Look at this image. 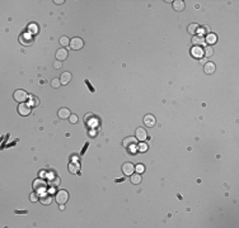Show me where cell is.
<instances>
[{"label":"cell","instance_id":"obj_24","mask_svg":"<svg viewBox=\"0 0 239 228\" xmlns=\"http://www.w3.org/2000/svg\"><path fill=\"white\" fill-rule=\"evenodd\" d=\"M198 24H196V23H193V24H191L189 27H188V32L191 33V34H196L197 33V29H198Z\"/></svg>","mask_w":239,"mask_h":228},{"label":"cell","instance_id":"obj_16","mask_svg":"<svg viewBox=\"0 0 239 228\" xmlns=\"http://www.w3.org/2000/svg\"><path fill=\"white\" fill-rule=\"evenodd\" d=\"M172 5H173V9L176 12H182L185 9V2L183 0H174V2L172 3Z\"/></svg>","mask_w":239,"mask_h":228},{"label":"cell","instance_id":"obj_18","mask_svg":"<svg viewBox=\"0 0 239 228\" xmlns=\"http://www.w3.org/2000/svg\"><path fill=\"white\" fill-rule=\"evenodd\" d=\"M215 69H216V66L214 62H206L205 63V67H204V71L205 74H214L215 72Z\"/></svg>","mask_w":239,"mask_h":228},{"label":"cell","instance_id":"obj_30","mask_svg":"<svg viewBox=\"0 0 239 228\" xmlns=\"http://www.w3.org/2000/svg\"><path fill=\"white\" fill-rule=\"evenodd\" d=\"M137 150H139L140 152H145V151L148 150V145H146V143H140L139 147H137Z\"/></svg>","mask_w":239,"mask_h":228},{"label":"cell","instance_id":"obj_7","mask_svg":"<svg viewBox=\"0 0 239 228\" xmlns=\"http://www.w3.org/2000/svg\"><path fill=\"white\" fill-rule=\"evenodd\" d=\"M47 188L46 183L43 181L42 179H36L34 181H33V189H34V192H43V190Z\"/></svg>","mask_w":239,"mask_h":228},{"label":"cell","instance_id":"obj_6","mask_svg":"<svg viewBox=\"0 0 239 228\" xmlns=\"http://www.w3.org/2000/svg\"><path fill=\"white\" fill-rule=\"evenodd\" d=\"M133 171H135V165L131 164V162H126L122 165V173L123 175L126 176H131L133 174Z\"/></svg>","mask_w":239,"mask_h":228},{"label":"cell","instance_id":"obj_23","mask_svg":"<svg viewBox=\"0 0 239 228\" xmlns=\"http://www.w3.org/2000/svg\"><path fill=\"white\" fill-rule=\"evenodd\" d=\"M30 104L31 107H37L38 104H40V100H38V98H36L34 95H30Z\"/></svg>","mask_w":239,"mask_h":228},{"label":"cell","instance_id":"obj_20","mask_svg":"<svg viewBox=\"0 0 239 228\" xmlns=\"http://www.w3.org/2000/svg\"><path fill=\"white\" fill-rule=\"evenodd\" d=\"M130 181H131L133 185H139V184L141 183V175H140L139 173L132 174V175L130 176Z\"/></svg>","mask_w":239,"mask_h":228},{"label":"cell","instance_id":"obj_35","mask_svg":"<svg viewBox=\"0 0 239 228\" xmlns=\"http://www.w3.org/2000/svg\"><path fill=\"white\" fill-rule=\"evenodd\" d=\"M15 213H17V214H26L27 211H15Z\"/></svg>","mask_w":239,"mask_h":228},{"label":"cell","instance_id":"obj_17","mask_svg":"<svg viewBox=\"0 0 239 228\" xmlns=\"http://www.w3.org/2000/svg\"><path fill=\"white\" fill-rule=\"evenodd\" d=\"M71 80V74L68 72V71H65L61 74V78H60V81H61V85H68Z\"/></svg>","mask_w":239,"mask_h":228},{"label":"cell","instance_id":"obj_31","mask_svg":"<svg viewBox=\"0 0 239 228\" xmlns=\"http://www.w3.org/2000/svg\"><path fill=\"white\" fill-rule=\"evenodd\" d=\"M69 120H70V123L74 124V123L78 122V116H76V114H71V116L69 117Z\"/></svg>","mask_w":239,"mask_h":228},{"label":"cell","instance_id":"obj_3","mask_svg":"<svg viewBox=\"0 0 239 228\" xmlns=\"http://www.w3.org/2000/svg\"><path fill=\"white\" fill-rule=\"evenodd\" d=\"M18 113L21 116L26 117V116H30L31 114V105L30 104H26V103H21L18 105Z\"/></svg>","mask_w":239,"mask_h":228},{"label":"cell","instance_id":"obj_28","mask_svg":"<svg viewBox=\"0 0 239 228\" xmlns=\"http://www.w3.org/2000/svg\"><path fill=\"white\" fill-rule=\"evenodd\" d=\"M135 170L137 171L139 174H142V173L145 171V167H144V165H142V164H139V165H136V166H135Z\"/></svg>","mask_w":239,"mask_h":228},{"label":"cell","instance_id":"obj_34","mask_svg":"<svg viewBox=\"0 0 239 228\" xmlns=\"http://www.w3.org/2000/svg\"><path fill=\"white\" fill-rule=\"evenodd\" d=\"M54 3H55V4H57V5H60V4H64L65 2H64V0H55Z\"/></svg>","mask_w":239,"mask_h":228},{"label":"cell","instance_id":"obj_36","mask_svg":"<svg viewBox=\"0 0 239 228\" xmlns=\"http://www.w3.org/2000/svg\"><path fill=\"white\" fill-rule=\"evenodd\" d=\"M200 62H201V63H206V59H205V57H202V59H200Z\"/></svg>","mask_w":239,"mask_h":228},{"label":"cell","instance_id":"obj_11","mask_svg":"<svg viewBox=\"0 0 239 228\" xmlns=\"http://www.w3.org/2000/svg\"><path fill=\"white\" fill-rule=\"evenodd\" d=\"M144 124L146 127H154L155 126V118L154 116H151V114H146L144 117Z\"/></svg>","mask_w":239,"mask_h":228},{"label":"cell","instance_id":"obj_25","mask_svg":"<svg viewBox=\"0 0 239 228\" xmlns=\"http://www.w3.org/2000/svg\"><path fill=\"white\" fill-rule=\"evenodd\" d=\"M59 42H60V44H61V46H64V47H65V46H69V44H70L69 38H68V37H65V36H62V37L60 38V41H59Z\"/></svg>","mask_w":239,"mask_h":228},{"label":"cell","instance_id":"obj_13","mask_svg":"<svg viewBox=\"0 0 239 228\" xmlns=\"http://www.w3.org/2000/svg\"><path fill=\"white\" fill-rule=\"evenodd\" d=\"M192 44H193V47H201L202 44H205V38L202 36H193Z\"/></svg>","mask_w":239,"mask_h":228},{"label":"cell","instance_id":"obj_32","mask_svg":"<svg viewBox=\"0 0 239 228\" xmlns=\"http://www.w3.org/2000/svg\"><path fill=\"white\" fill-rule=\"evenodd\" d=\"M30 199H31V202H32V203H36V202L38 200V196H37V194H36V193H32Z\"/></svg>","mask_w":239,"mask_h":228},{"label":"cell","instance_id":"obj_15","mask_svg":"<svg viewBox=\"0 0 239 228\" xmlns=\"http://www.w3.org/2000/svg\"><path fill=\"white\" fill-rule=\"evenodd\" d=\"M51 202H52V196L50 194H42L40 196V203L42 205H50Z\"/></svg>","mask_w":239,"mask_h":228},{"label":"cell","instance_id":"obj_5","mask_svg":"<svg viewBox=\"0 0 239 228\" xmlns=\"http://www.w3.org/2000/svg\"><path fill=\"white\" fill-rule=\"evenodd\" d=\"M83 46H84V42L82 38L79 37H75L73 38V40L70 41V47H71V50H75V51H78L80 48H83Z\"/></svg>","mask_w":239,"mask_h":228},{"label":"cell","instance_id":"obj_12","mask_svg":"<svg viewBox=\"0 0 239 228\" xmlns=\"http://www.w3.org/2000/svg\"><path fill=\"white\" fill-rule=\"evenodd\" d=\"M57 114H59V118H61V119H69V117L71 116V113H70V110L68 109V108H60L59 109V112H57Z\"/></svg>","mask_w":239,"mask_h":228},{"label":"cell","instance_id":"obj_10","mask_svg":"<svg viewBox=\"0 0 239 228\" xmlns=\"http://www.w3.org/2000/svg\"><path fill=\"white\" fill-rule=\"evenodd\" d=\"M148 138V133H146V131L144 129V128H137L136 129V139L137 141H145Z\"/></svg>","mask_w":239,"mask_h":228},{"label":"cell","instance_id":"obj_21","mask_svg":"<svg viewBox=\"0 0 239 228\" xmlns=\"http://www.w3.org/2000/svg\"><path fill=\"white\" fill-rule=\"evenodd\" d=\"M216 41H217V37H216V34H214V33H209L207 37H206V40H205V42H206V43H210V44L216 43Z\"/></svg>","mask_w":239,"mask_h":228},{"label":"cell","instance_id":"obj_22","mask_svg":"<svg viewBox=\"0 0 239 228\" xmlns=\"http://www.w3.org/2000/svg\"><path fill=\"white\" fill-rule=\"evenodd\" d=\"M59 184H60V179L57 177V176H51V177L49 179V185H50V186L55 188V186H57Z\"/></svg>","mask_w":239,"mask_h":228},{"label":"cell","instance_id":"obj_1","mask_svg":"<svg viewBox=\"0 0 239 228\" xmlns=\"http://www.w3.org/2000/svg\"><path fill=\"white\" fill-rule=\"evenodd\" d=\"M55 200L59 204H65L69 200V193L66 192V190H59L55 195Z\"/></svg>","mask_w":239,"mask_h":228},{"label":"cell","instance_id":"obj_2","mask_svg":"<svg viewBox=\"0 0 239 228\" xmlns=\"http://www.w3.org/2000/svg\"><path fill=\"white\" fill-rule=\"evenodd\" d=\"M14 100L18 101V103H24L28 98V94L24 91V90H15L14 91Z\"/></svg>","mask_w":239,"mask_h":228},{"label":"cell","instance_id":"obj_4","mask_svg":"<svg viewBox=\"0 0 239 228\" xmlns=\"http://www.w3.org/2000/svg\"><path fill=\"white\" fill-rule=\"evenodd\" d=\"M33 41V38L31 36L30 32H26V33H22L21 36H19V42H21L23 46H30Z\"/></svg>","mask_w":239,"mask_h":228},{"label":"cell","instance_id":"obj_14","mask_svg":"<svg viewBox=\"0 0 239 228\" xmlns=\"http://www.w3.org/2000/svg\"><path fill=\"white\" fill-rule=\"evenodd\" d=\"M56 59L57 61H64L68 59V51H66L65 48H60V50H57L56 52Z\"/></svg>","mask_w":239,"mask_h":228},{"label":"cell","instance_id":"obj_19","mask_svg":"<svg viewBox=\"0 0 239 228\" xmlns=\"http://www.w3.org/2000/svg\"><path fill=\"white\" fill-rule=\"evenodd\" d=\"M68 169H69V173H71V174H79L80 165L76 164V162H71V164H69Z\"/></svg>","mask_w":239,"mask_h":228},{"label":"cell","instance_id":"obj_9","mask_svg":"<svg viewBox=\"0 0 239 228\" xmlns=\"http://www.w3.org/2000/svg\"><path fill=\"white\" fill-rule=\"evenodd\" d=\"M191 55H192L193 57H196V59H202L204 57V50L201 48V47H192V48H191Z\"/></svg>","mask_w":239,"mask_h":228},{"label":"cell","instance_id":"obj_27","mask_svg":"<svg viewBox=\"0 0 239 228\" xmlns=\"http://www.w3.org/2000/svg\"><path fill=\"white\" fill-rule=\"evenodd\" d=\"M214 53V50H213V47H206V48H205V51H204V55L205 56H207V57H210V56H211Z\"/></svg>","mask_w":239,"mask_h":228},{"label":"cell","instance_id":"obj_26","mask_svg":"<svg viewBox=\"0 0 239 228\" xmlns=\"http://www.w3.org/2000/svg\"><path fill=\"white\" fill-rule=\"evenodd\" d=\"M60 85H61V81H60L59 79H52V80H51V86H52V88L56 89V88H59Z\"/></svg>","mask_w":239,"mask_h":228},{"label":"cell","instance_id":"obj_29","mask_svg":"<svg viewBox=\"0 0 239 228\" xmlns=\"http://www.w3.org/2000/svg\"><path fill=\"white\" fill-rule=\"evenodd\" d=\"M28 32L30 33H37V25L36 24H31L28 27Z\"/></svg>","mask_w":239,"mask_h":228},{"label":"cell","instance_id":"obj_33","mask_svg":"<svg viewBox=\"0 0 239 228\" xmlns=\"http://www.w3.org/2000/svg\"><path fill=\"white\" fill-rule=\"evenodd\" d=\"M54 67H55V69H60V67H61V62H60V61H56V62L54 63Z\"/></svg>","mask_w":239,"mask_h":228},{"label":"cell","instance_id":"obj_8","mask_svg":"<svg viewBox=\"0 0 239 228\" xmlns=\"http://www.w3.org/2000/svg\"><path fill=\"white\" fill-rule=\"evenodd\" d=\"M122 145L125 146L126 148H130L132 146L137 145V139H136V137H126L125 139L122 141Z\"/></svg>","mask_w":239,"mask_h":228}]
</instances>
